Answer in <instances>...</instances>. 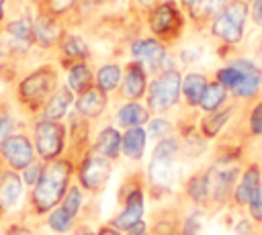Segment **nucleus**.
Returning <instances> with one entry per match:
<instances>
[{"instance_id":"obj_1","label":"nucleus","mask_w":262,"mask_h":235,"mask_svg":"<svg viewBox=\"0 0 262 235\" xmlns=\"http://www.w3.org/2000/svg\"><path fill=\"white\" fill-rule=\"evenodd\" d=\"M72 166L66 159H51L43 166L39 182L33 186L31 202L37 213H49L66 196Z\"/></svg>"},{"instance_id":"obj_2","label":"nucleus","mask_w":262,"mask_h":235,"mask_svg":"<svg viewBox=\"0 0 262 235\" xmlns=\"http://www.w3.org/2000/svg\"><path fill=\"white\" fill-rule=\"evenodd\" d=\"M55 84H57V78L51 67L35 69L18 84V98L25 106L35 110L49 100V96L55 92Z\"/></svg>"},{"instance_id":"obj_3","label":"nucleus","mask_w":262,"mask_h":235,"mask_svg":"<svg viewBox=\"0 0 262 235\" xmlns=\"http://www.w3.org/2000/svg\"><path fill=\"white\" fill-rule=\"evenodd\" d=\"M246 14H248V8L242 0L227 2L223 6V10L217 12V16L213 20V27H211L213 35H217L225 43H237L244 33Z\"/></svg>"},{"instance_id":"obj_4","label":"nucleus","mask_w":262,"mask_h":235,"mask_svg":"<svg viewBox=\"0 0 262 235\" xmlns=\"http://www.w3.org/2000/svg\"><path fill=\"white\" fill-rule=\"evenodd\" d=\"M63 139H66V129L57 121L41 119L35 125V149L45 161H51L61 153Z\"/></svg>"},{"instance_id":"obj_5","label":"nucleus","mask_w":262,"mask_h":235,"mask_svg":"<svg viewBox=\"0 0 262 235\" xmlns=\"http://www.w3.org/2000/svg\"><path fill=\"white\" fill-rule=\"evenodd\" d=\"M180 94V76L176 72H164L149 88L147 106L156 112L170 108Z\"/></svg>"},{"instance_id":"obj_6","label":"nucleus","mask_w":262,"mask_h":235,"mask_svg":"<svg viewBox=\"0 0 262 235\" xmlns=\"http://www.w3.org/2000/svg\"><path fill=\"white\" fill-rule=\"evenodd\" d=\"M0 155L4 157V161L10 166V170H25L31 161H35V147L29 141L27 135L14 133L10 135L2 145H0Z\"/></svg>"},{"instance_id":"obj_7","label":"nucleus","mask_w":262,"mask_h":235,"mask_svg":"<svg viewBox=\"0 0 262 235\" xmlns=\"http://www.w3.org/2000/svg\"><path fill=\"white\" fill-rule=\"evenodd\" d=\"M111 174V163L108 157L100 155V153H88L80 166V184L88 190H98L104 186V182L108 180Z\"/></svg>"},{"instance_id":"obj_8","label":"nucleus","mask_w":262,"mask_h":235,"mask_svg":"<svg viewBox=\"0 0 262 235\" xmlns=\"http://www.w3.org/2000/svg\"><path fill=\"white\" fill-rule=\"evenodd\" d=\"M235 172H237V163L231 159H219L211 170L209 174L205 176V184H207V196H213V198H223L225 192L229 190V186L233 184V178H235Z\"/></svg>"},{"instance_id":"obj_9","label":"nucleus","mask_w":262,"mask_h":235,"mask_svg":"<svg viewBox=\"0 0 262 235\" xmlns=\"http://www.w3.org/2000/svg\"><path fill=\"white\" fill-rule=\"evenodd\" d=\"M149 25H151V31L156 35L174 37L182 27V18H180V12L176 10V6L172 2H164L154 10Z\"/></svg>"},{"instance_id":"obj_10","label":"nucleus","mask_w":262,"mask_h":235,"mask_svg":"<svg viewBox=\"0 0 262 235\" xmlns=\"http://www.w3.org/2000/svg\"><path fill=\"white\" fill-rule=\"evenodd\" d=\"M23 196V178L14 170L0 174V213H10Z\"/></svg>"},{"instance_id":"obj_11","label":"nucleus","mask_w":262,"mask_h":235,"mask_svg":"<svg viewBox=\"0 0 262 235\" xmlns=\"http://www.w3.org/2000/svg\"><path fill=\"white\" fill-rule=\"evenodd\" d=\"M233 63L239 69V78H237V82H235V86L231 90L237 96H252V94H256V90L260 86V69L254 63L242 61V59L239 61H233Z\"/></svg>"},{"instance_id":"obj_12","label":"nucleus","mask_w":262,"mask_h":235,"mask_svg":"<svg viewBox=\"0 0 262 235\" xmlns=\"http://www.w3.org/2000/svg\"><path fill=\"white\" fill-rule=\"evenodd\" d=\"M6 35L10 39V47L16 51H27L33 39V22L29 18H16L6 25Z\"/></svg>"},{"instance_id":"obj_13","label":"nucleus","mask_w":262,"mask_h":235,"mask_svg":"<svg viewBox=\"0 0 262 235\" xmlns=\"http://www.w3.org/2000/svg\"><path fill=\"white\" fill-rule=\"evenodd\" d=\"M59 35H61V29H59V25H57V20L53 16L43 14V16L37 18V22H33V39L41 47L55 45Z\"/></svg>"},{"instance_id":"obj_14","label":"nucleus","mask_w":262,"mask_h":235,"mask_svg":"<svg viewBox=\"0 0 262 235\" xmlns=\"http://www.w3.org/2000/svg\"><path fill=\"white\" fill-rule=\"evenodd\" d=\"M74 102V94L70 88H59L55 90L49 100L45 102V110H43V119H49V121H59L61 116H66L70 104Z\"/></svg>"},{"instance_id":"obj_15","label":"nucleus","mask_w":262,"mask_h":235,"mask_svg":"<svg viewBox=\"0 0 262 235\" xmlns=\"http://www.w3.org/2000/svg\"><path fill=\"white\" fill-rule=\"evenodd\" d=\"M141 215H143V196H141L139 190H133L131 196L127 198L125 210L113 221V225L119 227V229H131L135 223H139Z\"/></svg>"},{"instance_id":"obj_16","label":"nucleus","mask_w":262,"mask_h":235,"mask_svg":"<svg viewBox=\"0 0 262 235\" xmlns=\"http://www.w3.org/2000/svg\"><path fill=\"white\" fill-rule=\"evenodd\" d=\"M145 92V74L139 63H129L123 78V94L127 98H139Z\"/></svg>"},{"instance_id":"obj_17","label":"nucleus","mask_w":262,"mask_h":235,"mask_svg":"<svg viewBox=\"0 0 262 235\" xmlns=\"http://www.w3.org/2000/svg\"><path fill=\"white\" fill-rule=\"evenodd\" d=\"M104 94L102 90H86L80 94V98L76 100V108L82 116H98L102 110H104Z\"/></svg>"},{"instance_id":"obj_18","label":"nucleus","mask_w":262,"mask_h":235,"mask_svg":"<svg viewBox=\"0 0 262 235\" xmlns=\"http://www.w3.org/2000/svg\"><path fill=\"white\" fill-rule=\"evenodd\" d=\"M131 53L137 59H143L147 63H158L164 59V45L156 39H139L131 45Z\"/></svg>"},{"instance_id":"obj_19","label":"nucleus","mask_w":262,"mask_h":235,"mask_svg":"<svg viewBox=\"0 0 262 235\" xmlns=\"http://www.w3.org/2000/svg\"><path fill=\"white\" fill-rule=\"evenodd\" d=\"M121 143H123L121 135L113 127H106V129L100 131V135H98V139L94 143V151L100 153V155H104V157H108V159H115L119 155Z\"/></svg>"},{"instance_id":"obj_20","label":"nucleus","mask_w":262,"mask_h":235,"mask_svg":"<svg viewBox=\"0 0 262 235\" xmlns=\"http://www.w3.org/2000/svg\"><path fill=\"white\" fill-rule=\"evenodd\" d=\"M176 174V163L172 161V157H154L151 166H149V176L154 184L166 186L174 180Z\"/></svg>"},{"instance_id":"obj_21","label":"nucleus","mask_w":262,"mask_h":235,"mask_svg":"<svg viewBox=\"0 0 262 235\" xmlns=\"http://www.w3.org/2000/svg\"><path fill=\"white\" fill-rule=\"evenodd\" d=\"M121 147H123V151L129 159H139L141 153H143V147H145V131L139 129V127H131L125 133Z\"/></svg>"},{"instance_id":"obj_22","label":"nucleus","mask_w":262,"mask_h":235,"mask_svg":"<svg viewBox=\"0 0 262 235\" xmlns=\"http://www.w3.org/2000/svg\"><path fill=\"white\" fill-rule=\"evenodd\" d=\"M90 82H92V74L88 69L86 63H74L70 67V74H68V84H70V90L82 94L86 90H90Z\"/></svg>"},{"instance_id":"obj_23","label":"nucleus","mask_w":262,"mask_h":235,"mask_svg":"<svg viewBox=\"0 0 262 235\" xmlns=\"http://www.w3.org/2000/svg\"><path fill=\"white\" fill-rule=\"evenodd\" d=\"M258 188H262V186H260L258 168H250V170L244 174V178H242V182H239V186H237V192H235V198H237V202H239V204H246V202H250L252 194H254Z\"/></svg>"},{"instance_id":"obj_24","label":"nucleus","mask_w":262,"mask_h":235,"mask_svg":"<svg viewBox=\"0 0 262 235\" xmlns=\"http://www.w3.org/2000/svg\"><path fill=\"white\" fill-rule=\"evenodd\" d=\"M182 90H184V96L190 104H201V98L207 90V82L201 74H190L184 78L182 82Z\"/></svg>"},{"instance_id":"obj_25","label":"nucleus","mask_w":262,"mask_h":235,"mask_svg":"<svg viewBox=\"0 0 262 235\" xmlns=\"http://www.w3.org/2000/svg\"><path fill=\"white\" fill-rule=\"evenodd\" d=\"M182 2L190 10V14L196 18L209 16L213 12H221L223 6L227 4V0H182Z\"/></svg>"},{"instance_id":"obj_26","label":"nucleus","mask_w":262,"mask_h":235,"mask_svg":"<svg viewBox=\"0 0 262 235\" xmlns=\"http://www.w3.org/2000/svg\"><path fill=\"white\" fill-rule=\"evenodd\" d=\"M119 123L123 125V127H137V125H141V123H145L147 121V110L143 108V106H139V104H127V106H123L121 110H119Z\"/></svg>"},{"instance_id":"obj_27","label":"nucleus","mask_w":262,"mask_h":235,"mask_svg":"<svg viewBox=\"0 0 262 235\" xmlns=\"http://www.w3.org/2000/svg\"><path fill=\"white\" fill-rule=\"evenodd\" d=\"M61 49L66 53V57H72V59H84L88 55V45L82 37H76V35H70L61 41Z\"/></svg>"},{"instance_id":"obj_28","label":"nucleus","mask_w":262,"mask_h":235,"mask_svg":"<svg viewBox=\"0 0 262 235\" xmlns=\"http://www.w3.org/2000/svg\"><path fill=\"white\" fill-rule=\"evenodd\" d=\"M119 80H121V69H119L117 65H104V67H100L98 74H96V84H98V88H100L102 92L115 90L117 84H119Z\"/></svg>"},{"instance_id":"obj_29","label":"nucleus","mask_w":262,"mask_h":235,"mask_svg":"<svg viewBox=\"0 0 262 235\" xmlns=\"http://www.w3.org/2000/svg\"><path fill=\"white\" fill-rule=\"evenodd\" d=\"M223 98H225V86H221V84H211V86H207V90H205V94H203V98H201V106H203L205 110L213 112V110H217V106L223 102Z\"/></svg>"},{"instance_id":"obj_30","label":"nucleus","mask_w":262,"mask_h":235,"mask_svg":"<svg viewBox=\"0 0 262 235\" xmlns=\"http://www.w3.org/2000/svg\"><path fill=\"white\" fill-rule=\"evenodd\" d=\"M72 221H74V217L61 206V208H53V210L49 213L47 225H49L55 233H66V231L72 229Z\"/></svg>"},{"instance_id":"obj_31","label":"nucleus","mask_w":262,"mask_h":235,"mask_svg":"<svg viewBox=\"0 0 262 235\" xmlns=\"http://www.w3.org/2000/svg\"><path fill=\"white\" fill-rule=\"evenodd\" d=\"M227 119H229V110H221V112L213 110V114L203 123L205 133H207V135H215V133H219V129L225 125Z\"/></svg>"},{"instance_id":"obj_32","label":"nucleus","mask_w":262,"mask_h":235,"mask_svg":"<svg viewBox=\"0 0 262 235\" xmlns=\"http://www.w3.org/2000/svg\"><path fill=\"white\" fill-rule=\"evenodd\" d=\"M72 217H76V213L80 210V206H82V192H80V188H70V192L63 196V204H61Z\"/></svg>"},{"instance_id":"obj_33","label":"nucleus","mask_w":262,"mask_h":235,"mask_svg":"<svg viewBox=\"0 0 262 235\" xmlns=\"http://www.w3.org/2000/svg\"><path fill=\"white\" fill-rule=\"evenodd\" d=\"M41 172H43V166L39 163V161H31L25 170H23V184H27V186H35L37 182H39V178H41Z\"/></svg>"},{"instance_id":"obj_34","label":"nucleus","mask_w":262,"mask_h":235,"mask_svg":"<svg viewBox=\"0 0 262 235\" xmlns=\"http://www.w3.org/2000/svg\"><path fill=\"white\" fill-rule=\"evenodd\" d=\"M10 135H14V119H12L8 112H2V114H0V145H2Z\"/></svg>"},{"instance_id":"obj_35","label":"nucleus","mask_w":262,"mask_h":235,"mask_svg":"<svg viewBox=\"0 0 262 235\" xmlns=\"http://www.w3.org/2000/svg\"><path fill=\"white\" fill-rule=\"evenodd\" d=\"M190 196L194 198V200H203L205 196H207V184H205V178H194L192 182H190Z\"/></svg>"},{"instance_id":"obj_36","label":"nucleus","mask_w":262,"mask_h":235,"mask_svg":"<svg viewBox=\"0 0 262 235\" xmlns=\"http://www.w3.org/2000/svg\"><path fill=\"white\" fill-rule=\"evenodd\" d=\"M250 210H252V215H254V219L256 221H262V188H258L254 194H252V198H250Z\"/></svg>"},{"instance_id":"obj_37","label":"nucleus","mask_w":262,"mask_h":235,"mask_svg":"<svg viewBox=\"0 0 262 235\" xmlns=\"http://www.w3.org/2000/svg\"><path fill=\"white\" fill-rule=\"evenodd\" d=\"M174 151H176L174 141L166 139V141L158 143V147H156V151H154V157H172V155H174Z\"/></svg>"},{"instance_id":"obj_38","label":"nucleus","mask_w":262,"mask_h":235,"mask_svg":"<svg viewBox=\"0 0 262 235\" xmlns=\"http://www.w3.org/2000/svg\"><path fill=\"white\" fill-rule=\"evenodd\" d=\"M250 127H252V131H254L256 135H260V133H262V104H258V106L254 108V112H252V121H250Z\"/></svg>"},{"instance_id":"obj_39","label":"nucleus","mask_w":262,"mask_h":235,"mask_svg":"<svg viewBox=\"0 0 262 235\" xmlns=\"http://www.w3.org/2000/svg\"><path fill=\"white\" fill-rule=\"evenodd\" d=\"M72 4H74V0H49V10L53 14H59V12H66Z\"/></svg>"},{"instance_id":"obj_40","label":"nucleus","mask_w":262,"mask_h":235,"mask_svg":"<svg viewBox=\"0 0 262 235\" xmlns=\"http://www.w3.org/2000/svg\"><path fill=\"white\" fill-rule=\"evenodd\" d=\"M166 131H168V123H164V121H154L147 133H149L151 137H162Z\"/></svg>"},{"instance_id":"obj_41","label":"nucleus","mask_w":262,"mask_h":235,"mask_svg":"<svg viewBox=\"0 0 262 235\" xmlns=\"http://www.w3.org/2000/svg\"><path fill=\"white\" fill-rule=\"evenodd\" d=\"M252 18L256 25H262V0H254L252 6Z\"/></svg>"},{"instance_id":"obj_42","label":"nucleus","mask_w":262,"mask_h":235,"mask_svg":"<svg viewBox=\"0 0 262 235\" xmlns=\"http://www.w3.org/2000/svg\"><path fill=\"white\" fill-rule=\"evenodd\" d=\"M4 235H33L29 229H25V227H10Z\"/></svg>"},{"instance_id":"obj_43","label":"nucleus","mask_w":262,"mask_h":235,"mask_svg":"<svg viewBox=\"0 0 262 235\" xmlns=\"http://www.w3.org/2000/svg\"><path fill=\"white\" fill-rule=\"evenodd\" d=\"M145 233V227H143V223L139 221V223H135L131 229H129V235H143Z\"/></svg>"},{"instance_id":"obj_44","label":"nucleus","mask_w":262,"mask_h":235,"mask_svg":"<svg viewBox=\"0 0 262 235\" xmlns=\"http://www.w3.org/2000/svg\"><path fill=\"white\" fill-rule=\"evenodd\" d=\"M98 235H119L115 229H108V227H104V229H100L98 231Z\"/></svg>"},{"instance_id":"obj_45","label":"nucleus","mask_w":262,"mask_h":235,"mask_svg":"<svg viewBox=\"0 0 262 235\" xmlns=\"http://www.w3.org/2000/svg\"><path fill=\"white\" fill-rule=\"evenodd\" d=\"M182 235H196V233H194V229H192V227L188 225V227L184 229V233H182Z\"/></svg>"},{"instance_id":"obj_46","label":"nucleus","mask_w":262,"mask_h":235,"mask_svg":"<svg viewBox=\"0 0 262 235\" xmlns=\"http://www.w3.org/2000/svg\"><path fill=\"white\" fill-rule=\"evenodd\" d=\"M137 2H139L141 6H151V4L156 2V0H137Z\"/></svg>"},{"instance_id":"obj_47","label":"nucleus","mask_w":262,"mask_h":235,"mask_svg":"<svg viewBox=\"0 0 262 235\" xmlns=\"http://www.w3.org/2000/svg\"><path fill=\"white\" fill-rule=\"evenodd\" d=\"M4 2L6 0H0V20H2V14H4Z\"/></svg>"},{"instance_id":"obj_48","label":"nucleus","mask_w":262,"mask_h":235,"mask_svg":"<svg viewBox=\"0 0 262 235\" xmlns=\"http://www.w3.org/2000/svg\"><path fill=\"white\" fill-rule=\"evenodd\" d=\"M92 2H98V4H102V2H111V0H92Z\"/></svg>"},{"instance_id":"obj_49","label":"nucleus","mask_w":262,"mask_h":235,"mask_svg":"<svg viewBox=\"0 0 262 235\" xmlns=\"http://www.w3.org/2000/svg\"><path fill=\"white\" fill-rule=\"evenodd\" d=\"M78 235H92V233H78Z\"/></svg>"}]
</instances>
